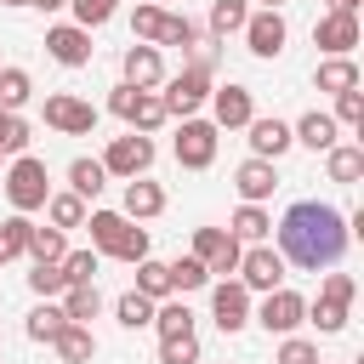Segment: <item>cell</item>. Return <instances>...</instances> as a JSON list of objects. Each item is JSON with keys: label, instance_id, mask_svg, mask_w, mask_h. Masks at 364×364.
Masks as SVG:
<instances>
[{"label": "cell", "instance_id": "obj_8", "mask_svg": "<svg viewBox=\"0 0 364 364\" xmlns=\"http://www.w3.org/2000/svg\"><path fill=\"white\" fill-rule=\"evenodd\" d=\"M46 125L63 136H91L97 131V108L80 97H46Z\"/></svg>", "mask_w": 364, "mask_h": 364}, {"label": "cell", "instance_id": "obj_44", "mask_svg": "<svg viewBox=\"0 0 364 364\" xmlns=\"http://www.w3.org/2000/svg\"><path fill=\"white\" fill-rule=\"evenodd\" d=\"M313 324H318L324 336H336V330H347V307H341V301H324V296H318V307H313Z\"/></svg>", "mask_w": 364, "mask_h": 364}, {"label": "cell", "instance_id": "obj_6", "mask_svg": "<svg viewBox=\"0 0 364 364\" xmlns=\"http://www.w3.org/2000/svg\"><path fill=\"white\" fill-rule=\"evenodd\" d=\"M205 97H210V68H193V63H188V68H182V74L171 80V91H165L159 102H165V114L188 119V114H193V108H199Z\"/></svg>", "mask_w": 364, "mask_h": 364}, {"label": "cell", "instance_id": "obj_41", "mask_svg": "<svg viewBox=\"0 0 364 364\" xmlns=\"http://www.w3.org/2000/svg\"><path fill=\"white\" fill-rule=\"evenodd\" d=\"M63 279H68V284H91V279H97V250H74V256H63Z\"/></svg>", "mask_w": 364, "mask_h": 364}, {"label": "cell", "instance_id": "obj_39", "mask_svg": "<svg viewBox=\"0 0 364 364\" xmlns=\"http://www.w3.org/2000/svg\"><path fill=\"white\" fill-rule=\"evenodd\" d=\"M193 358H199L193 330H188V336H165V341H159V364H193Z\"/></svg>", "mask_w": 364, "mask_h": 364}, {"label": "cell", "instance_id": "obj_15", "mask_svg": "<svg viewBox=\"0 0 364 364\" xmlns=\"http://www.w3.org/2000/svg\"><path fill=\"white\" fill-rule=\"evenodd\" d=\"M210 108H216V119L210 125H250L256 119V102H250V91L245 85H222V91H210Z\"/></svg>", "mask_w": 364, "mask_h": 364}, {"label": "cell", "instance_id": "obj_50", "mask_svg": "<svg viewBox=\"0 0 364 364\" xmlns=\"http://www.w3.org/2000/svg\"><path fill=\"white\" fill-rule=\"evenodd\" d=\"M28 6H40V11H57V6H68V0H28Z\"/></svg>", "mask_w": 364, "mask_h": 364}, {"label": "cell", "instance_id": "obj_53", "mask_svg": "<svg viewBox=\"0 0 364 364\" xmlns=\"http://www.w3.org/2000/svg\"><path fill=\"white\" fill-rule=\"evenodd\" d=\"M6 6H28V0H6Z\"/></svg>", "mask_w": 364, "mask_h": 364}, {"label": "cell", "instance_id": "obj_19", "mask_svg": "<svg viewBox=\"0 0 364 364\" xmlns=\"http://www.w3.org/2000/svg\"><path fill=\"white\" fill-rule=\"evenodd\" d=\"M51 347H57V358H63V364H91V353H97V336H91L85 324H74V318H68V324L51 336Z\"/></svg>", "mask_w": 364, "mask_h": 364}, {"label": "cell", "instance_id": "obj_45", "mask_svg": "<svg viewBox=\"0 0 364 364\" xmlns=\"http://www.w3.org/2000/svg\"><path fill=\"white\" fill-rule=\"evenodd\" d=\"M0 148H6V154H23V148H28V125H23L17 114H6V125H0Z\"/></svg>", "mask_w": 364, "mask_h": 364}, {"label": "cell", "instance_id": "obj_12", "mask_svg": "<svg viewBox=\"0 0 364 364\" xmlns=\"http://www.w3.org/2000/svg\"><path fill=\"white\" fill-rule=\"evenodd\" d=\"M46 51H51L63 68H80V63H91V28L57 23V28H46Z\"/></svg>", "mask_w": 364, "mask_h": 364}, {"label": "cell", "instance_id": "obj_28", "mask_svg": "<svg viewBox=\"0 0 364 364\" xmlns=\"http://www.w3.org/2000/svg\"><path fill=\"white\" fill-rule=\"evenodd\" d=\"M46 210H51V228H80V222H85V199H80L74 188H68V193H51Z\"/></svg>", "mask_w": 364, "mask_h": 364}, {"label": "cell", "instance_id": "obj_7", "mask_svg": "<svg viewBox=\"0 0 364 364\" xmlns=\"http://www.w3.org/2000/svg\"><path fill=\"white\" fill-rule=\"evenodd\" d=\"M148 165H154V142L136 136V131H131V136H114L108 154H102V171H108V176H142Z\"/></svg>", "mask_w": 364, "mask_h": 364}, {"label": "cell", "instance_id": "obj_56", "mask_svg": "<svg viewBox=\"0 0 364 364\" xmlns=\"http://www.w3.org/2000/svg\"><path fill=\"white\" fill-rule=\"evenodd\" d=\"M0 68H6V63H0Z\"/></svg>", "mask_w": 364, "mask_h": 364}, {"label": "cell", "instance_id": "obj_35", "mask_svg": "<svg viewBox=\"0 0 364 364\" xmlns=\"http://www.w3.org/2000/svg\"><path fill=\"white\" fill-rule=\"evenodd\" d=\"M28 91H34V85H28L23 68H0V108H6V114H17V108L28 102Z\"/></svg>", "mask_w": 364, "mask_h": 364}, {"label": "cell", "instance_id": "obj_11", "mask_svg": "<svg viewBox=\"0 0 364 364\" xmlns=\"http://www.w3.org/2000/svg\"><path fill=\"white\" fill-rule=\"evenodd\" d=\"M279 279H284V256H279V250L256 245V250L239 256V284H245V290H279Z\"/></svg>", "mask_w": 364, "mask_h": 364}, {"label": "cell", "instance_id": "obj_10", "mask_svg": "<svg viewBox=\"0 0 364 364\" xmlns=\"http://www.w3.org/2000/svg\"><path fill=\"white\" fill-rule=\"evenodd\" d=\"M284 17H279V6H262V11H250L245 17V40H250V51L256 57H279L284 51Z\"/></svg>", "mask_w": 364, "mask_h": 364}, {"label": "cell", "instance_id": "obj_54", "mask_svg": "<svg viewBox=\"0 0 364 364\" xmlns=\"http://www.w3.org/2000/svg\"><path fill=\"white\" fill-rule=\"evenodd\" d=\"M0 125H6V108H0Z\"/></svg>", "mask_w": 364, "mask_h": 364}, {"label": "cell", "instance_id": "obj_49", "mask_svg": "<svg viewBox=\"0 0 364 364\" xmlns=\"http://www.w3.org/2000/svg\"><path fill=\"white\" fill-rule=\"evenodd\" d=\"M108 108H114L119 119H131V108H136V85H114V97H108Z\"/></svg>", "mask_w": 364, "mask_h": 364}, {"label": "cell", "instance_id": "obj_38", "mask_svg": "<svg viewBox=\"0 0 364 364\" xmlns=\"http://www.w3.org/2000/svg\"><path fill=\"white\" fill-rule=\"evenodd\" d=\"M68 279H63V262H34V273H28V290L34 296H57Z\"/></svg>", "mask_w": 364, "mask_h": 364}, {"label": "cell", "instance_id": "obj_34", "mask_svg": "<svg viewBox=\"0 0 364 364\" xmlns=\"http://www.w3.org/2000/svg\"><path fill=\"white\" fill-rule=\"evenodd\" d=\"M63 324H68V313H63V307H51V301H40V307L28 313V341H51Z\"/></svg>", "mask_w": 364, "mask_h": 364}, {"label": "cell", "instance_id": "obj_23", "mask_svg": "<svg viewBox=\"0 0 364 364\" xmlns=\"http://www.w3.org/2000/svg\"><path fill=\"white\" fill-rule=\"evenodd\" d=\"M313 80H318V91H353L358 85V68H353V57H324Z\"/></svg>", "mask_w": 364, "mask_h": 364}, {"label": "cell", "instance_id": "obj_29", "mask_svg": "<svg viewBox=\"0 0 364 364\" xmlns=\"http://www.w3.org/2000/svg\"><path fill=\"white\" fill-rule=\"evenodd\" d=\"M23 256H34V262H63V256H68V250H63V228H34Z\"/></svg>", "mask_w": 364, "mask_h": 364}, {"label": "cell", "instance_id": "obj_20", "mask_svg": "<svg viewBox=\"0 0 364 364\" xmlns=\"http://www.w3.org/2000/svg\"><path fill=\"white\" fill-rule=\"evenodd\" d=\"M159 210H165V188L131 176V182H125V216H131V222H148V216H159Z\"/></svg>", "mask_w": 364, "mask_h": 364}, {"label": "cell", "instance_id": "obj_5", "mask_svg": "<svg viewBox=\"0 0 364 364\" xmlns=\"http://www.w3.org/2000/svg\"><path fill=\"white\" fill-rule=\"evenodd\" d=\"M193 256H199L210 273L228 279V273H239V256H245V250H239V239H233L228 228H199V233H193Z\"/></svg>", "mask_w": 364, "mask_h": 364}, {"label": "cell", "instance_id": "obj_26", "mask_svg": "<svg viewBox=\"0 0 364 364\" xmlns=\"http://www.w3.org/2000/svg\"><path fill=\"white\" fill-rule=\"evenodd\" d=\"M28 233H34V222L17 210V216H6L0 222V262H11V256H23L28 250Z\"/></svg>", "mask_w": 364, "mask_h": 364}, {"label": "cell", "instance_id": "obj_36", "mask_svg": "<svg viewBox=\"0 0 364 364\" xmlns=\"http://www.w3.org/2000/svg\"><path fill=\"white\" fill-rule=\"evenodd\" d=\"M165 119H171V114H165V102H159L154 91H136V108H131V125H136V131H159Z\"/></svg>", "mask_w": 364, "mask_h": 364}, {"label": "cell", "instance_id": "obj_32", "mask_svg": "<svg viewBox=\"0 0 364 364\" xmlns=\"http://www.w3.org/2000/svg\"><path fill=\"white\" fill-rule=\"evenodd\" d=\"M119 324H125V330H142V324H154V296H142V290H125V296H119Z\"/></svg>", "mask_w": 364, "mask_h": 364}, {"label": "cell", "instance_id": "obj_4", "mask_svg": "<svg viewBox=\"0 0 364 364\" xmlns=\"http://www.w3.org/2000/svg\"><path fill=\"white\" fill-rule=\"evenodd\" d=\"M216 159V125L210 119H182V131H176V165L182 171H205Z\"/></svg>", "mask_w": 364, "mask_h": 364}, {"label": "cell", "instance_id": "obj_9", "mask_svg": "<svg viewBox=\"0 0 364 364\" xmlns=\"http://www.w3.org/2000/svg\"><path fill=\"white\" fill-rule=\"evenodd\" d=\"M210 313H216V324H222V336H233V330H245V324H250V290H245L239 279H222V284L210 290Z\"/></svg>", "mask_w": 364, "mask_h": 364}, {"label": "cell", "instance_id": "obj_2", "mask_svg": "<svg viewBox=\"0 0 364 364\" xmlns=\"http://www.w3.org/2000/svg\"><path fill=\"white\" fill-rule=\"evenodd\" d=\"M91 245H97L102 256L131 262V267L148 256V233H142V228H131V216H125V210H91Z\"/></svg>", "mask_w": 364, "mask_h": 364}, {"label": "cell", "instance_id": "obj_22", "mask_svg": "<svg viewBox=\"0 0 364 364\" xmlns=\"http://www.w3.org/2000/svg\"><path fill=\"white\" fill-rule=\"evenodd\" d=\"M97 307H102V296H97V279H91V284H63V313H68L74 324L97 318Z\"/></svg>", "mask_w": 364, "mask_h": 364}, {"label": "cell", "instance_id": "obj_21", "mask_svg": "<svg viewBox=\"0 0 364 364\" xmlns=\"http://www.w3.org/2000/svg\"><path fill=\"white\" fill-rule=\"evenodd\" d=\"M290 136H296V142H307L313 154H324V148H336V119L313 108V114H301V125H296Z\"/></svg>", "mask_w": 364, "mask_h": 364}, {"label": "cell", "instance_id": "obj_42", "mask_svg": "<svg viewBox=\"0 0 364 364\" xmlns=\"http://www.w3.org/2000/svg\"><path fill=\"white\" fill-rule=\"evenodd\" d=\"M68 6H74V23L80 28H102L114 17V0H68Z\"/></svg>", "mask_w": 364, "mask_h": 364}, {"label": "cell", "instance_id": "obj_43", "mask_svg": "<svg viewBox=\"0 0 364 364\" xmlns=\"http://www.w3.org/2000/svg\"><path fill=\"white\" fill-rule=\"evenodd\" d=\"M336 119H341L347 131H358V119H364V97H358V85H353V91H336Z\"/></svg>", "mask_w": 364, "mask_h": 364}, {"label": "cell", "instance_id": "obj_13", "mask_svg": "<svg viewBox=\"0 0 364 364\" xmlns=\"http://www.w3.org/2000/svg\"><path fill=\"white\" fill-rule=\"evenodd\" d=\"M313 46H324L330 57H347V51L358 46V11H330V17H318Z\"/></svg>", "mask_w": 364, "mask_h": 364}, {"label": "cell", "instance_id": "obj_16", "mask_svg": "<svg viewBox=\"0 0 364 364\" xmlns=\"http://www.w3.org/2000/svg\"><path fill=\"white\" fill-rule=\"evenodd\" d=\"M233 188L245 193V205H262V199L279 188V176H273V159H256V154H250V159L233 171Z\"/></svg>", "mask_w": 364, "mask_h": 364}, {"label": "cell", "instance_id": "obj_31", "mask_svg": "<svg viewBox=\"0 0 364 364\" xmlns=\"http://www.w3.org/2000/svg\"><path fill=\"white\" fill-rule=\"evenodd\" d=\"M136 290H142V296H154V301H159V296H171V267L142 256V262H136Z\"/></svg>", "mask_w": 364, "mask_h": 364}, {"label": "cell", "instance_id": "obj_30", "mask_svg": "<svg viewBox=\"0 0 364 364\" xmlns=\"http://www.w3.org/2000/svg\"><path fill=\"white\" fill-rule=\"evenodd\" d=\"M205 284H210V267H205L199 256L171 262V290H205Z\"/></svg>", "mask_w": 364, "mask_h": 364}, {"label": "cell", "instance_id": "obj_51", "mask_svg": "<svg viewBox=\"0 0 364 364\" xmlns=\"http://www.w3.org/2000/svg\"><path fill=\"white\" fill-rule=\"evenodd\" d=\"M330 11H358V0H330Z\"/></svg>", "mask_w": 364, "mask_h": 364}, {"label": "cell", "instance_id": "obj_46", "mask_svg": "<svg viewBox=\"0 0 364 364\" xmlns=\"http://www.w3.org/2000/svg\"><path fill=\"white\" fill-rule=\"evenodd\" d=\"M279 364H318V347L301 341V336H290V341L279 347Z\"/></svg>", "mask_w": 364, "mask_h": 364}, {"label": "cell", "instance_id": "obj_25", "mask_svg": "<svg viewBox=\"0 0 364 364\" xmlns=\"http://www.w3.org/2000/svg\"><path fill=\"white\" fill-rule=\"evenodd\" d=\"M267 228H273V222H267V210H262V205H239L228 233H233V239H250V245H262V239H267Z\"/></svg>", "mask_w": 364, "mask_h": 364}, {"label": "cell", "instance_id": "obj_33", "mask_svg": "<svg viewBox=\"0 0 364 364\" xmlns=\"http://www.w3.org/2000/svg\"><path fill=\"white\" fill-rule=\"evenodd\" d=\"M154 324H159V341L165 336H188L193 330V313H188V301H165V307H154Z\"/></svg>", "mask_w": 364, "mask_h": 364}, {"label": "cell", "instance_id": "obj_18", "mask_svg": "<svg viewBox=\"0 0 364 364\" xmlns=\"http://www.w3.org/2000/svg\"><path fill=\"white\" fill-rule=\"evenodd\" d=\"M290 142H296V136H290L284 119H250V154H256V159H279Z\"/></svg>", "mask_w": 364, "mask_h": 364}, {"label": "cell", "instance_id": "obj_40", "mask_svg": "<svg viewBox=\"0 0 364 364\" xmlns=\"http://www.w3.org/2000/svg\"><path fill=\"white\" fill-rule=\"evenodd\" d=\"M199 34H193V23L188 17H159V34H154V46H193Z\"/></svg>", "mask_w": 364, "mask_h": 364}, {"label": "cell", "instance_id": "obj_27", "mask_svg": "<svg viewBox=\"0 0 364 364\" xmlns=\"http://www.w3.org/2000/svg\"><path fill=\"white\" fill-rule=\"evenodd\" d=\"M324 154H330L324 159L330 165V182H358L364 176V148H324Z\"/></svg>", "mask_w": 364, "mask_h": 364}, {"label": "cell", "instance_id": "obj_17", "mask_svg": "<svg viewBox=\"0 0 364 364\" xmlns=\"http://www.w3.org/2000/svg\"><path fill=\"white\" fill-rule=\"evenodd\" d=\"M159 80H165L159 46H131V51H125V85H136V91H154Z\"/></svg>", "mask_w": 364, "mask_h": 364}, {"label": "cell", "instance_id": "obj_48", "mask_svg": "<svg viewBox=\"0 0 364 364\" xmlns=\"http://www.w3.org/2000/svg\"><path fill=\"white\" fill-rule=\"evenodd\" d=\"M324 301H341V307H347V301H353V279H347V273H330V279H324Z\"/></svg>", "mask_w": 364, "mask_h": 364}, {"label": "cell", "instance_id": "obj_3", "mask_svg": "<svg viewBox=\"0 0 364 364\" xmlns=\"http://www.w3.org/2000/svg\"><path fill=\"white\" fill-rule=\"evenodd\" d=\"M6 199H11V210H46V199H51V182H46V165L34 159V154H17L11 159V171H6Z\"/></svg>", "mask_w": 364, "mask_h": 364}, {"label": "cell", "instance_id": "obj_55", "mask_svg": "<svg viewBox=\"0 0 364 364\" xmlns=\"http://www.w3.org/2000/svg\"><path fill=\"white\" fill-rule=\"evenodd\" d=\"M0 159H6V148H0Z\"/></svg>", "mask_w": 364, "mask_h": 364}, {"label": "cell", "instance_id": "obj_1", "mask_svg": "<svg viewBox=\"0 0 364 364\" xmlns=\"http://www.w3.org/2000/svg\"><path fill=\"white\" fill-rule=\"evenodd\" d=\"M347 216L336 210V205H318V199H301V205H290L284 210V222H279V245H284V256L296 262V267H330L341 250H347Z\"/></svg>", "mask_w": 364, "mask_h": 364}, {"label": "cell", "instance_id": "obj_37", "mask_svg": "<svg viewBox=\"0 0 364 364\" xmlns=\"http://www.w3.org/2000/svg\"><path fill=\"white\" fill-rule=\"evenodd\" d=\"M245 17H250L245 0H216V6H210V28H216V34H239Z\"/></svg>", "mask_w": 364, "mask_h": 364}, {"label": "cell", "instance_id": "obj_24", "mask_svg": "<svg viewBox=\"0 0 364 364\" xmlns=\"http://www.w3.org/2000/svg\"><path fill=\"white\" fill-rule=\"evenodd\" d=\"M102 182H108L102 159H74V165H68V188H74L80 199H97V193H102Z\"/></svg>", "mask_w": 364, "mask_h": 364}, {"label": "cell", "instance_id": "obj_47", "mask_svg": "<svg viewBox=\"0 0 364 364\" xmlns=\"http://www.w3.org/2000/svg\"><path fill=\"white\" fill-rule=\"evenodd\" d=\"M159 17H165L159 6H136V17H131V34H136V40H154V34H159Z\"/></svg>", "mask_w": 364, "mask_h": 364}, {"label": "cell", "instance_id": "obj_14", "mask_svg": "<svg viewBox=\"0 0 364 364\" xmlns=\"http://www.w3.org/2000/svg\"><path fill=\"white\" fill-rule=\"evenodd\" d=\"M256 318H262L267 330L290 336V330H296V324L307 318V301H301L296 290H284V284H279V290H267V301H262V313H256Z\"/></svg>", "mask_w": 364, "mask_h": 364}, {"label": "cell", "instance_id": "obj_52", "mask_svg": "<svg viewBox=\"0 0 364 364\" xmlns=\"http://www.w3.org/2000/svg\"><path fill=\"white\" fill-rule=\"evenodd\" d=\"M256 6H284V0H256Z\"/></svg>", "mask_w": 364, "mask_h": 364}]
</instances>
